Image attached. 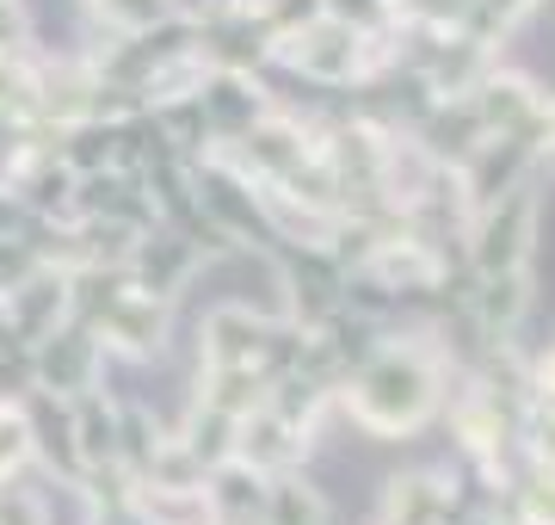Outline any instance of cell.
I'll return each instance as SVG.
<instances>
[]
</instances>
